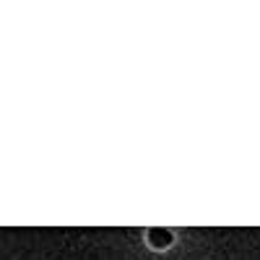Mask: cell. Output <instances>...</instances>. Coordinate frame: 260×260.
<instances>
[{
	"label": "cell",
	"mask_w": 260,
	"mask_h": 260,
	"mask_svg": "<svg viewBox=\"0 0 260 260\" xmlns=\"http://www.w3.org/2000/svg\"><path fill=\"white\" fill-rule=\"evenodd\" d=\"M148 240H151V245H156V247H167L172 242V234L167 229H151L148 232Z\"/></svg>",
	"instance_id": "1"
}]
</instances>
